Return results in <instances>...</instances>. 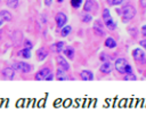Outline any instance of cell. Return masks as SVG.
I'll list each match as a JSON object with an SVG mask.
<instances>
[{"label":"cell","instance_id":"1","mask_svg":"<svg viewBox=\"0 0 146 121\" xmlns=\"http://www.w3.org/2000/svg\"><path fill=\"white\" fill-rule=\"evenodd\" d=\"M117 13H121V16H122V22L123 23H127L129 22L130 19H132L135 16H136V8L131 5H125L124 7H122L121 11L117 10Z\"/></svg>","mask_w":146,"mask_h":121},{"label":"cell","instance_id":"2","mask_svg":"<svg viewBox=\"0 0 146 121\" xmlns=\"http://www.w3.org/2000/svg\"><path fill=\"white\" fill-rule=\"evenodd\" d=\"M11 67L15 71H18L22 73H30L33 70V66L29 63H25V62H15Z\"/></svg>","mask_w":146,"mask_h":121},{"label":"cell","instance_id":"3","mask_svg":"<svg viewBox=\"0 0 146 121\" xmlns=\"http://www.w3.org/2000/svg\"><path fill=\"white\" fill-rule=\"evenodd\" d=\"M129 63L127 62L125 58H117L114 63V68L120 73V74H125V67Z\"/></svg>","mask_w":146,"mask_h":121},{"label":"cell","instance_id":"4","mask_svg":"<svg viewBox=\"0 0 146 121\" xmlns=\"http://www.w3.org/2000/svg\"><path fill=\"white\" fill-rule=\"evenodd\" d=\"M132 58H133L135 62L146 63V61H145V51L141 48H135L132 50Z\"/></svg>","mask_w":146,"mask_h":121},{"label":"cell","instance_id":"5","mask_svg":"<svg viewBox=\"0 0 146 121\" xmlns=\"http://www.w3.org/2000/svg\"><path fill=\"white\" fill-rule=\"evenodd\" d=\"M55 22H56L57 27H58V29H62V27H63L64 25H66V23H67V16H66L64 13L59 11V13H57L56 16H55Z\"/></svg>","mask_w":146,"mask_h":121},{"label":"cell","instance_id":"6","mask_svg":"<svg viewBox=\"0 0 146 121\" xmlns=\"http://www.w3.org/2000/svg\"><path fill=\"white\" fill-rule=\"evenodd\" d=\"M51 73L50 68L49 67H44V68H41L40 71H38L34 75V79L38 80V81H42V80H46V78Z\"/></svg>","mask_w":146,"mask_h":121},{"label":"cell","instance_id":"7","mask_svg":"<svg viewBox=\"0 0 146 121\" xmlns=\"http://www.w3.org/2000/svg\"><path fill=\"white\" fill-rule=\"evenodd\" d=\"M56 62H57L58 67L63 68L64 71H68V70H70V64H68V62L66 61V58H65L64 56L57 55V56H56Z\"/></svg>","mask_w":146,"mask_h":121},{"label":"cell","instance_id":"8","mask_svg":"<svg viewBox=\"0 0 146 121\" xmlns=\"http://www.w3.org/2000/svg\"><path fill=\"white\" fill-rule=\"evenodd\" d=\"M113 68H114V65L110 61H106V62H103V64L99 67V71L103 74H110L113 71Z\"/></svg>","mask_w":146,"mask_h":121},{"label":"cell","instance_id":"9","mask_svg":"<svg viewBox=\"0 0 146 121\" xmlns=\"http://www.w3.org/2000/svg\"><path fill=\"white\" fill-rule=\"evenodd\" d=\"M1 75L5 80H13L15 76V70L13 67H5L1 71Z\"/></svg>","mask_w":146,"mask_h":121},{"label":"cell","instance_id":"10","mask_svg":"<svg viewBox=\"0 0 146 121\" xmlns=\"http://www.w3.org/2000/svg\"><path fill=\"white\" fill-rule=\"evenodd\" d=\"M48 50L44 48V47H40L38 50H36V53H35V55H36V58H38V61L39 62H42V61H44L47 57H48Z\"/></svg>","mask_w":146,"mask_h":121},{"label":"cell","instance_id":"11","mask_svg":"<svg viewBox=\"0 0 146 121\" xmlns=\"http://www.w3.org/2000/svg\"><path fill=\"white\" fill-rule=\"evenodd\" d=\"M80 78L83 81H91V80H94V73L89 70H82L80 72Z\"/></svg>","mask_w":146,"mask_h":121},{"label":"cell","instance_id":"12","mask_svg":"<svg viewBox=\"0 0 146 121\" xmlns=\"http://www.w3.org/2000/svg\"><path fill=\"white\" fill-rule=\"evenodd\" d=\"M62 53L64 54V56H65V57H67V58H68V59H71V61L74 58V49H73V47L65 46V47L63 48Z\"/></svg>","mask_w":146,"mask_h":121},{"label":"cell","instance_id":"13","mask_svg":"<svg viewBox=\"0 0 146 121\" xmlns=\"http://www.w3.org/2000/svg\"><path fill=\"white\" fill-rule=\"evenodd\" d=\"M55 76H56V80H58V81L68 80V76L66 75V71H64V70L60 68V67H58V70H57L56 74H55Z\"/></svg>","mask_w":146,"mask_h":121},{"label":"cell","instance_id":"14","mask_svg":"<svg viewBox=\"0 0 146 121\" xmlns=\"http://www.w3.org/2000/svg\"><path fill=\"white\" fill-rule=\"evenodd\" d=\"M17 56L21 57V58H24V59H30L31 58V50L30 49H21L17 51Z\"/></svg>","mask_w":146,"mask_h":121},{"label":"cell","instance_id":"15","mask_svg":"<svg viewBox=\"0 0 146 121\" xmlns=\"http://www.w3.org/2000/svg\"><path fill=\"white\" fill-rule=\"evenodd\" d=\"M104 45H105V47L106 48H110V49H113V48H115L116 46H117V43H116V41L112 38V37H108V38H106L105 39V42H104Z\"/></svg>","mask_w":146,"mask_h":121},{"label":"cell","instance_id":"16","mask_svg":"<svg viewBox=\"0 0 146 121\" xmlns=\"http://www.w3.org/2000/svg\"><path fill=\"white\" fill-rule=\"evenodd\" d=\"M0 19H2L3 22H9L11 21V14L8 10H0Z\"/></svg>","mask_w":146,"mask_h":121},{"label":"cell","instance_id":"17","mask_svg":"<svg viewBox=\"0 0 146 121\" xmlns=\"http://www.w3.org/2000/svg\"><path fill=\"white\" fill-rule=\"evenodd\" d=\"M64 47H65V42L64 41H57L55 45L51 46V49L55 50L56 53H62V50H63Z\"/></svg>","mask_w":146,"mask_h":121},{"label":"cell","instance_id":"18","mask_svg":"<svg viewBox=\"0 0 146 121\" xmlns=\"http://www.w3.org/2000/svg\"><path fill=\"white\" fill-rule=\"evenodd\" d=\"M94 6H96V3H95L94 0H87V1L84 2L83 10H84L86 13H89V11H91V10L94 9Z\"/></svg>","mask_w":146,"mask_h":121},{"label":"cell","instance_id":"19","mask_svg":"<svg viewBox=\"0 0 146 121\" xmlns=\"http://www.w3.org/2000/svg\"><path fill=\"white\" fill-rule=\"evenodd\" d=\"M104 24H105V26H106L110 31H113V30H115V29H116V23L114 22V19H113V18H110V19L105 21V22H104Z\"/></svg>","mask_w":146,"mask_h":121},{"label":"cell","instance_id":"20","mask_svg":"<svg viewBox=\"0 0 146 121\" xmlns=\"http://www.w3.org/2000/svg\"><path fill=\"white\" fill-rule=\"evenodd\" d=\"M71 31H72V26L71 25H64L62 27V30H60V35L63 38H65V37H67L71 33Z\"/></svg>","mask_w":146,"mask_h":121},{"label":"cell","instance_id":"21","mask_svg":"<svg viewBox=\"0 0 146 121\" xmlns=\"http://www.w3.org/2000/svg\"><path fill=\"white\" fill-rule=\"evenodd\" d=\"M22 38H23V35H22V32L21 31H15L14 32V34H13V41H14V43H19L22 41Z\"/></svg>","mask_w":146,"mask_h":121},{"label":"cell","instance_id":"22","mask_svg":"<svg viewBox=\"0 0 146 121\" xmlns=\"http://www.w3.org/2000/svg\"><path fill=\"white\" fill-rule=\"evenodd\" d=\"M81 19H82L83 23H90V22L92 21V16H91V14L86 13V14H83V15L81 16Z\"/></svg>","mask_w":146,"mask_h":121},{"label":"cell","instance_id":"23","mask_svg":"<svg viewBox=\"0 0 146 121\" xmlns=\"http://www.w3.org/2000/svg\"><path fill=\"white\" fill-rule=\"evenodd\" d=\"M123 80H125V81H136L137 80V76L133 73H127V74H124Z\"/></svg>","mask_w":146,"mask_h":121},{"label":"cell","instance_id":"24","mask_svg":"<svg viewBox=\"0 0 146 121\" xmlns=\"http://www.w3.org/2000/svg\"><path fill=\"white\" fill-rule=\"evenodd\" d=\"M102 16H103V21H104V22H105V21H107V19H110V18H112V16H111V13H110V9H108V8H105V9L103 10Z\"/></svg>","mask_w":146,"mask_h":121},{"label":"cell","instance_id":"25","mask_svg":"<svg viewBox=\"0 0 146 121\" xmlns=\"http://www.w3.org/2000/svg\"><path fill=\"white\" fill-rule=\"evenodd\" d=\"M6 3H7L8 7L15 9L18 6V0H6Z\"/></svg>","mask_w":146,"mask_h":121},{"label":"cell","instance_id":"26","mask_svg":"<svg viewBox=\"0 0 146 121\" xmlns=\"http://www.w3.org/2000/svg\"><path fill=\"white\" fill-rule=\"evenodd\" d=\"M81 5H82V0H71V6L75 9L79 8Z\"/></svg>","mask_w":146,"mask_h":121},{"label":"cell","instance_id":"27","mask_svg":"<svg viewBox=\"0 0 146 121\" xmlns=\"http://www.w3.org/2000/svg\"><path fill=\"white\" fill-rule=\"evenodd\" d=\"M23 45H24V48H26V49H30V50H31V49L33 48V43H32L31 40H27V39L24 40V43H23Z\"/></svg>","mask_w":146,"mask_h":121},{"label":"cell","instance_id":"28","mask_svg":"<svg viewBox=\"0 0 146 121\" xmlns=\"http://www.w3.org/2000/svg\"><path fill=\"white\" fill-rule=\"evenodd\" d=\"M123 2V0H107V3L110 6H119Z\"/></svg>","mask_w":146,"mask_h":121},{"label":"cell","instance_id":"29","mask_svg":"<svg viewBox=\"0 0 146 121\" xmlns=\"http://www.w3.org/2000/svg\"><path fill=\"white\" fill-rule=\"evenodd\" d=\"M94 32L97 34V35H99V37H103L105 33H104V30L103 29H99V27H94Z\"/></svg>","mask_w":146,"mask_h":121},{"label":"cell","instance_id":"30","mask_svg":"<svg viewBox=\"0 0 146 121\" xmlns=\"http://www.w3.org/2000/svg\"><path fill=\"white\" fill-rule=\"evenodd\" d=\"M99 59H100L102 62H106V61H108V56H107L105 53H102L100 56H99Z\"/></svg>","mask_w":146,"mask_h":121},{"label":"cell","instance_id":"31","mask_svg":"<svg viewBox=\"0 0 146 121\" xmlns=\"http://www.w3.org/2000/svg\"><path fill=\"white\" fill-rule=\"evenodd\" d=\"M94 27H99V29H103V27H104V25L102 24V22H100V21H96V22L94 23Z\"/></svg>","mask_w":146,"mask_h":121},{"label":"cell","instance_id":"32","mask_svg":"<svg viewBox=\"0 0 146 121\" xmlns=\"http://www.w3.org/2000/svg\"><path fill=\"white\" fill-rule=\"evenodd\" d=\"M127 73H132V66L130 64H128L127 67H125V74Z\"/></svg>","mask_w":146,"mask_h":121},{"label":"cell","instance_id":"33","mask_svg":"<svg viewBox=\"0 0 146 121\" xmlns=\"http://www.w3.org/2000/svg\"><path fill=\"white\" fill-rule=\"evenodd\" d=\"M139 45H140V46H141V47H143V48L146 50V39L140 40V41H139Z\"/></svg>","mask_w":146,"mask_h":121},{"label":"cell","instance_id":"34","mask_svg":"<svg viewBox=\"0 0 146 121\" xmlns=\"http://www.w3.org/2000/svg\"><path fill=\"white\" fill-rule=\"evenodd\" d=\"M140 31H141V35L143 37H146V24L141 26V30Z\"/></svg>","mask_w":146,"mask_h":121},{"label":"cell","instance_id":"35","mask_svg":"<svg viewBox=\"0 0 146 121\" xmlns=\"http://www.w3.org/2000/svg\"><path fill=\"white\" fill-rule=\"evenodd\" d=\"M54 78H55V75H54L52 73H50V74L46 78V81H51V80H54Z\"/></svg>","mask_w":146,"mask_h":121},{"label":"cell","instance_id":"36","mask_svg":"<svg viewBox=\"0 0 146 121\" xmlns=\"http://www.w3.org/2000/svg\"><path fill=\"white\" fill-rule=\"evenodd\" d=\"M139 5L144 8H146V0H139Z\"/></svg>","mask_w":146,"mask_h":121},{"label":"cell","instance_id":"37","mask_svg":"<svg viewBox=\"0 0 146 121\" xmlns=\"http://www.w3.org/2000/svg\"><path fill=\"white\" fill-rule=\"evenodd\" d=\"M51 3H52V0H44V5H46L47 7L51 6Z\"/></svg>","mask_w":146,"mask_h":121},{"label":"cell","instance_id":"38","mask_svg":"<svg viewBox=\"0 0 146 121\" xmlns=\"http://www.w3.org/2000/svg\"><path fill=\"white\" fill-rule=\"evenodd\" d=\"M2 24H3V21H2V19H0V27L2 26Z\"/></svg>","mask_w":146,"mask_h":121},{"label":"cell","instance_id":"39","mask_svg":"<svg viewBox=\"0 0 146 121\" xmlns=\"http://www.w3.org/2000/svg\"><path fill=\"white\" fill-rule=\"evenodd\" d=\"M63 1H65V0H57V2H63Z\"/></svg>","mask_w":146,"mask_h":121}]
</instances>
